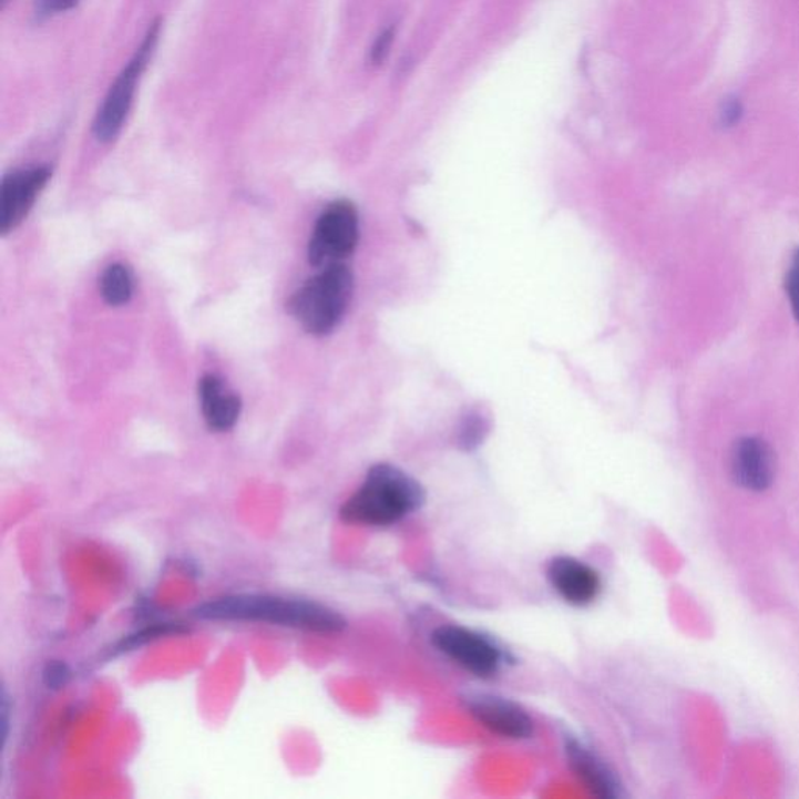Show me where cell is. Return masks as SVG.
<instances>
[{"mask_svg": "<svg viewBox=\"0 0 799 799\" xmlns=\"http://www.w3.org/2000/svg\"><path fill=\"white\" fill-rule=\"evenodd\" d=\"M193 615L201 621L267 623L317 634L340 633L347 626L342 615L324 604L274 595L222 596L201 604Z\"/></svg>", "mask_w": 799, "mask_h": 799, "instance_id": "1", "label": "cell"}, {"mask_svg": "<svg viewBox=\"0 0 799 799\" xmlns=\"http://www.w3.org/2000/svg\"><path fill=\"white\" fill-rule=\"evenodd\" d=\"M423 503L426 491L419 481L396 465L377 464L339 514L350 525L386 527L414 514Z\"/></svg>", "mask_w": 799, "mask_h": 799, "instance_id": "2", "label": "cell"}, {"mask_svg": "<svg viewBox=\"0 0 799 799\" xmlns=\"http://www.w3.org/2000/svg\"><path fill=\"white\" fill-rule=\"evenodd\" d=\"M351 296L354 274L346 264H331L293 294L288 311L305 331L325 336L346 316Z\"/></svg>", "mask_w": 799, "mask_h": 799, "instance_id": "3", "label": "cell"}, {"mask_svg": "<svg viewBox=\"0 0 799 799\" xmlns=\"http://www.w3.org/2000/svg\"><path fill=\"white\" fill-rule=\"evenodd\" d=\"M158 37L160 21H156L151 25L143 43L136 49L135 55L129 61L127 66L122 69L121 74L114 80L109 93L103 99L93 124L94 136L101 143H111L116 140L124 129L133 101H135L137 82L155 51Z\"/></svg>", "mask_w": 799, "mask_h": 799, "instance_id": "4", "label": "cell"}, {"mask_svg": "<svg viewBox=\"0 0 799 799\" xmlns=\"http://www.w3.org/2000/svg\"><path fill=\"white\" fill-rule=\"evenodd\" d=\"M359 216L357 206L346 198L332 202L317 219L308 258L316 267H327L349 258L358 246Z\"/></svg>", "mask_w": 799, "mask_h": 799, "instance_id": "5", "label": "cell"}, {"mask_svg": "<svg viewBox=\"0 0 799 799\" xmlns=\"http://www.w3.org/2000/svg\"><path fill=\"white\" fill-rule=\"evenodd\" d=\"M431 645L462 670L481 679L499 675L504 655L499 645L477 631L460 625L438 626L431 633Z\"/></svg>", "mask_w": 799, "mask_h": 799, "instance_id": "6", "label": "cell"}, {"mask_svg": "<svg viewBox=\"0 0 799 799\" xmlns=\"http://www.w3.org/2000/svg\"><path fill=\"white\" fill-rule=\"evenodd\" d=\"M462 701L478 725L502 739L522 741L534 736L536 725L533 718L511 699L491 694H472Z\"/></svg>", "mask_w": 799, "mask_h": 799, "instance_id": "7", "label": "cell"}, {"mask_svg": "<svg viewBox=\"0 0 799 799\" xmlns=\"http://www.w3.org/2000/svg\"><path fill=\"white\" fill-rule=\"evenodd\" d=\"M52 177L49 166L10 172L0 186V233L9 235L21 225Z\"/></svg>", "mask_w": 799, "mask_h": 799, "instance_id": "8", "label": "cell"}, {"mask_svg": "<svg viewBox=\"0 0 799 799\" xmlns=\"http://www.w3.org/2000/svg\"><path fill=\"white\" fill-rule=\"evenodd\" d=\"M553 591L572 606H588L602 594V576L586 562L572 556H557L546 567Z\"/></svg>", "mask_w": 799, "mask_h": 799, "instance_id": "9", "label": "cell"}, {"mask_svg": "<svg viewBox=\"0 0 799 799\" xmlns=\"http://www.w3.org/2000/svg\"><path fill=\"white\" fill-rule=\"evenodd\" d=\"M731 469L734 480L741 488L752 492L767 491L775 480V451L764 439L741 438L733 449Z\"/></svg>", "mask_w": 799, "mask_h": 799, "instance_id": "10", "label": "cell"}, {"mask_svg": "<svg viewBox=\"0 0 799 799\" xmlns=\"http://www.w3.org/2000/svg\"><path fill=\"white\" fill-rule=\"evenodd\" d=\"M564 751L570 770L594 797L600 799L621 798L622 786L617 776L583 741L570 737L565 740Z\"/></svg>", "mask_w": 799, "mask_h": 799, "instance_id": "11", "label": "cell"}, {"mask_svg": "<svg viewBox=\"0 0 799 799\" xmlns=\"http://www.w3.org/2000/svg\"><path fill=\"white\" fill-rule=\"evenodd\" d=\"M198 400L206 426L212 430L228 431L238 422L243 403L216 375H205L198 381Z\"/></svg>", "mask_w": 799, "mask_h": 799, "instance_id": "12", "label": "cell"}, {"mask_svg": "<svg viewBox=\"0 0 799 799\" xmlns=\"http://www.w3.org/2000/svg\"><path fill=\"white\" fill-rule=\"evenodd\" d=\"M101 296L110 307H124L133 296V277L127 266L110 264L101 277Z\"/></svg>", "mask_w": 799, "mask_h": 799, "instance_id": "13", "label": "cell"}, {"mask_svg": "<svg viewBox=\"0 0 799 799\" xmlns=\"http://www.w3.org/2000/svg\"><path fill=\"white\" fill-rule=\"evenodd\" d=\"M489 431H491V419L485 411L480 408L469 409L461 417L460 426H458V447L464 451L477 450L478 447L483 445Z\"/></svg>", "mask_w": 799, "mask_h": 799, "instance_id": "14", "label": "cell"}, {"mask_svg": "<svg viewBox=\"0 0 799 799\" xmlns=\"http://www.w3.org/2000/svg\"><path fill=\"white\" fill-rule=\"evenodd\" d=\"M397 29L391 25L378 34L377 40L373 41L372 49H370L369 61L373 66H380L388 59L389 52L393 41H396Z\"/></svg>", "mask_w": 799, "mask_h": 799, "instance_id": "15", "label": "cell"}, {"mask_svg": "<svg viewBox=\"0 0 799 799\" xmlns=\"http://www.w3.org/2000/svg\"><path fill=\"white\" fill-rule=\"evenodd\" d=\"M786 294L787 298H789L791 313L799 322V250L791 258L789 270H787Z\"/></svg>", "mask_w": 799, "mask_h": 799, "instance_id": "16", "label": "cell"}, {"mask_svg": "<svg viewBox=\"0 0 799 799\" xmlns=\"http://www.w3.org/2000/svg\"><path fill=\"white\" fill-rule=\"evenodd\" d=\"M43 679L48 689H61V687L66 686L69 679H71V670H69L66 664L60 663V660H52V663L45 665Z\"/></svg>", "mask_w": 799, "mask_h": 799, "instance_id": "17", "label": "cell"}, {"mask_svg": "<svg viewBox=\"0 0 799 799\" xmlns=\"http://www.w3.org/2000/svg\"><path fill=\"white\" fill-rule=\"evenodd\" d=\"M80 0H37L38 17L49 18L75 9Z\"/></svg>", "mask_w": 799, "mask_h": 799, "instance_id": "18", "label": "cell"}, {"mask_svg": "<svg viewBox=\"0 0 799 799\" xmlns=\"http://www.w3.org/2000/svg\"><path fill=\"white\" fill-rule=\"evenodd\" d=\"M741 114H744V106H741L739 99L726 101L720 113L723 127H734V125L739 124Z\"/></svg>", "mask_w": 799, "mask_h": 799, "instance_id": "19", "label": "cell"}, {"mask_svg": "<svg viewBox=\"0 0 799 799\" xmlns=\"http://www.w3.org/2000/svg\"><path fill=\"white\" fill-rule=\"evenodd\" d=\"M9 2H10V0H2V6L7 7V3H9Z\"/></svg>", "mask_w": 799, "mask_h": 799, "instance_id": "20", "label": "cell"}]
</instances>
